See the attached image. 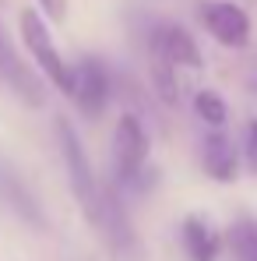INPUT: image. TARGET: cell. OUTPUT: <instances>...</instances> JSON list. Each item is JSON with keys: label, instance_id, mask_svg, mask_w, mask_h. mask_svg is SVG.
Returning a JSON list of instances; mask_svg holds the SVG:
<instances>
[{"label": "cell", "instance_id": "cell-2", "mask_svg": "<svg viewBox=\"0 0 257 261\" xmlns=\"http://www.w3.org/2000/svg\"><path fill=\"white\" fill-rule=\"evenodd\" d=\"M18 32H21V43H25V49H28V57L36 60V67L67 95V88H71V64H67L64 53L56 49L46 18L39 14V11L25 7V11L18 14Z\"/></svg>", "mask_w": 257, "mask_h": 261}, {"label": "cell", "instance_id": "cell-8", "mask_svg": "<svg viewBox=\"0 0 257 261\" xmlns=\"http://www.w3.org/2000/svg\"><path fill=\"white\" fill-rule=\"evenodd\" d=\"M180 240H183V251L190 261H218L222 247H225V237L215 229V222L201 212H190L180 222Z\"/></svg>", "mask_w": 257, "mask_h": 261}, {"label": "cell", "instance_id": "cell-11", "mask_svg": "<svg viewBox=\"0 0 257 261\" xmlns=\"http://www.w3.org/2000/svg\"><path fill=\"white\" fill-rule=\"evenodd\" d=\"M240 155H243V166L257 176V117L247 124L243 130V145H240Z\"/></svg>", "mask_w": 257, "mask_h": 261}, {"label": "cell", "instance_id": "cell-12", "mask_svg": "<svg viewBox=\"0 0 257 261\" xmlns=\"http://www.w3.org/2000/svg\"><path fill=\"white\" fill-rule=\"evenodd\" d=\"M39 7H43V14L49 21H64L67 18V0H39Z\"/></svg>", "mask_w": 257, "mask_h": 261}, {"label": "cell", "instance_id": "cell-3", "mask_svg": "<svg viewBox=\"0 0 257 261\" xmlns=\"http://www.w3.org/2000/svg\"><path fill=\"white\" fill-rule=\"evenodd\" d=\"M148 152H152V138H148L145 124H141V117L124 113L117 120V130H113V176H117V184L134 187L145 176Z\"/></svg>", "mask_w": 257, "mask_h": 261}, {"label": "cell", "instance_id": "cell-7", "mask_svg": "<svg viewBox=\"0 0 257 261\" xmlns=\"http://www.w3.org/2000/svg\"><path fill=\"white\" fill-rule=\"evenodd\" d=\"M240 163H243V155H240L236 141H233L225 130H212V134L201 141V170L212 176V180L233 184V180L240 176Z\"/></svg>", "mask_w": 257, "mask_h": 261}, {"label": "cell", "instance_id": "cell-1", "mask_svg": "<svg viewBox=\"0 0 257 261\" xmlns=\"http://www.w3.org/2000/svg\"><path fill=\"white\" fill-rule=\"evenodd\" d=\"M56 134H60V152H64V166H67V180H71V194L78 198L85 219L95 226L102 216V201H106V184L95 176L92 159H88L85 145L78 138L74 124L67 117H56Z\"/></svg>", "mask_w": 257, "mask_h": 261}, {"label": "cell", "instance_id": "cell-10", "mask_svg": "<svg viewBox=\"0 0 257 261\" xmlns=\"http://www.w3.org/2000/svg\"><path fill=\"white\" fill-rule=\"evenodd\" d=\"M194 113L208 124L212 130H222L225 127V120H229V106H225V99L212 92V88H197L194 92Z\"/></svg>", "mask_w": 257, "mask_h": 261}, {"label": "cell", "instance_id": "cell-6", "mask_svg": "<svg viewBox=\"0 0 257 261\" xmlns=\"http://www.w3.org/2000/svg\"><path fill=\"white\" fill-rule=\"evenodd\" d=\"M201 25L215 43L229 49H243L250 43V14L233 0H208L201 4Z\"/></svg>", "mask_w": 257, "mask_h": 261}, {"label": "cell", "instance_id": "cell-5", "mask_svg": "<svg viewBox=\"0 0 257 261\" xmlns=\"http://www.w3.org/2000/svg\"><path fill=\"white\" fill-rule=\"evenodd\" d=\"M148 57L169 64L176 71H194V74L205 67V57H201V49L194 43V36L183 25H169V21L152 29V36H148Z\"/></svg>", "mask_w": 257, "mask_h": 261}, {"label": "cell", "instance_id": "cell-4", "mask_svg": "<svg viewBox=\"0 0 257 261\" xmlns=\"http://www.w3.org/2000/svg\"><path fill=\"white\" fill-rule=\"evenodd\" d=\"M67 99L85 113L88 120L102 117L109 99H113V78H109V67L99 60V57H81L78 64H71V88H67Z\"/></svg>", "mask_w": 257, "mask_h": 261}, {"label": "cell", "instance_id": "cell-9", "mask_svg": "<svg viewBox=\"0 0 257 261\" xmlns=\"http://www.w3.org/2000/svg\"><path fill=\"white\" fill-rule=\"evenodd\" d=\"M225 247H229L233 261H257V219H233V226L225 229Z\"/></svg>", "mask_w": 257, "mask_h": 261}]
</instances>
